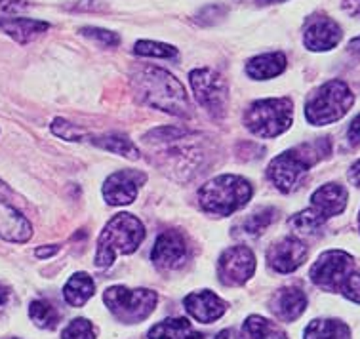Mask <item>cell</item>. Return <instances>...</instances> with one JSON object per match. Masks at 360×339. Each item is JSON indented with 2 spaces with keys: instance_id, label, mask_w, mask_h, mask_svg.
Here are the masks:
<instances>
[{
  "instance_id": "obj_1",
  "label": "cell",
  "mask_w": 360,
  "mask_h": 339,
  "mask_svg": "<svg viewBox=\"0 0 360 339\" xmlns=\"http://www.w3.org/2000/svg\"><path fill=\"white\" fill-rule=\"evenodd\" d=\"M134 80V90L145 105L176 117H189L191 107L184 84L160 67H139Z\"/></svg>"
},
{
  "instance_id": "obj_2",
  "label": "cell",
  "mask_w": 360,
  "mask_h": 339,
  "mask_svg": "<svg viewBox=\"0 0 360 339\" xmlns=\"http://www.w3.org/2000/svg\"><path fill=\"white\" fill-rule=\"evenodd\" d=\"M328 155H330L328 137H321V139L292 147L271 160L267 168L269 181L273 183L281 193H292L300 187L302 177L309 170L316 162H321L322 158H326Z\"/></svg>"
},
{
  "instance_id": "obj_3",
  "label": "cell",
  "mask_w": 360,
  "mask_h": 339,
  "mask_svg": "<svg viewBox=\"0 0 360 339\" xmlns=\"http://www.w3.org/2000/svg\"><path fill=\"white\" fill-rule=\"evenodd\" d=\"M145 238L143 223L136 215L117 214L105 225L98 241L96 265L109 267L118 254H131L139 248Z\"/></svg>"
},
{
  "instance_id": "obj_4",
  "label": "cell",
  "mask_w": 360,
  "mask_h": 339,
  "mask_svg": "<svg viewBox=\"0 0 360 339\" xmlns=\"http://www.w3.org/2000/svg\"><path fill=\"white\" fill-rule=\"evenodd\" d=\"M254 195L248 179L233 174H223L210 179L198 191V203L212 215H231L244 208Z\"/></svg>"
},
{
  "instance_id": "obj_5",
  "label": "cell",
  "mask_w": 360,
  "mask_h": 339,
  "mask_svg": "<svg viewBox=\"0 0 360 339\" xmlns=\"http://www.w3.org/2000/svg\"><path fill=\"white\" fill-rule=\"evenodd\" d=\"M353 103L354 94L343 80H328L307 99L305 118L313 126L334 124L347 115Z\"/></svg>"
},
{
  "instance_id": "obj_6",
  "label": "cell",
  "mask_w": 360,
  "mask_h": 339,
  "mask_svg": "<svg viewBox=\"0 0 360 339\" xmlns=\"http://www.w3.org/2000/svg\"><path fill=\"white\" fill-rule=\"evenodd\" d=\"M294 120V103L288 98L257 99L244 115V124L256 137L271 139L284 134Z\"/></svg>"
},
{
  "instance_id": "obj_7",
  "label": "cell",
  "mask_w": 360,
  "mask_h": 339,
  "mask_svg": "<svg viewBox=\"0 0 360 339\" xmlns=\"http://www.w3.org/2000/svg\"><path fill=\"white\" fill-rule=\"evenodd\" d=\"M103 301L115 319L124 324H139L157 307V294L145 288L131 290L126 286H112L105 290Z\"/></svg>"
},
{
  "instance_id": "obj_8",
  "label": "cell",
  "mask_w": 360,
  "mask_h": 339,
  "mask_svg": "<svg viewBox=\"0 0 360 339\" xmlns=\"http://www.w3.org/2000/svg\"><path fill=\"white\" fill-rule=\"evenodd\" d=\"M191 88L195 91V98L212 117H223L227 98H229V86L227 80L214 69H195L189 75Z\"/></svg>"
},
{
  "instance_id": "obj_9",
  "label": "cell",
  "mask_w": 360,
  "mask_h": 339,
  "mask_svg": "<svg viewBox=\"0 0 360 339\" xmlns=\"http://www.w3.org/2000/svg\"><path fill=\"white\" fill-rule=\"evenodd\" d=\"M353 257L343 250H328L311 267V281L326 292H340L353 271Z\"/></svg>"
},
{
  "instance_id": "obj_10",
  "label": "cell",
  "mask_w": 360,
  "mask_h": 339,
  "mask_svg": "<svg viewBox=\"0 0 360 339\" xmlns=\"http://www.w3.org/2000/svg\"><path fill=\"white\" fill-rule=\"evenodd\" d=\"M256 273V255L248 246L227 248L217 261V276L225 286H243Z\"/></svg>"
},
{
  "instance_id": "obj_11",
  "label": "cell",
  "mask_w": 360,
  "mask_h": 339,
  "mask_svg": "<svg viewBox=\"0 0 360 339\" xmlns=\"http://www.w3.org/2000/svg\"><path fill=\"white\" fill-rule=\"evenodd\" d=\"M147 181V176L139 170H120L105 179L103 198L109 206H126L138 196L139 187Z\"/></svg>"
},
{
  "instance_id": "obj_12",
  "label": "cell",
  "mask_w": 360,
  "mask_h": 339,
  "mask_svg": "<svg viewBox=\"0 0 360 339\" xmlns=\"http://www.w3.org/2000/svg\"><path fill=\"white\" fill-rule=\"evenodd\" d=\"M189 257V246L185 236L179 231H164L160 233L151 250V261L160 271L179 269Z\"/></svg>"
},
{
  "instance_id": "obj_13",
  "label": "cell",
  "mask_w": 360,
  "mask_h": 339,
  "mask_svg": "<svg viewBox=\"0 0 360 339\" xmlns=\"http://www.w3.org/2000/svg\"><path fill=\"white\" fill-rule=\"evenodd\" d=\"M343 31L338 21L326 15H319L309 20L303 31V44L311 52H328L341 42Z\"/></svg>"
},
{
  "instance_id": "obj_14",
  "label": "cell",
  "mask_w": 360,
  "mask_h": 339,
  "mask_svg": "<svg viewBox=\"0 0 360 339\" xmlns=\"http://www.w3.org/2000/svg\"><path fill=\"white\" fill-rule=\"evenodd\" d=\"M307 260V246L295 236H286L275 242L267 252V261L276 273H294Z\"/></svg>"
},
{
  "instance_id": "obj_15",
  "label": "cell",
  "mask_w": 360,
  "mask_h": 339,
  "mask_svg": "<svg viewBox=\"0 0 360 339\" xmlns=\"http://www.w3.org/2000/svg\"><path fill=\"white\" fill-rule=\"evenodd\" d=\"M184 305L187 309V313L193 316L198 322L202 324H212L216 322L217 319H221L225 311H227V305L225 301L216 295L210 290H200V292H193L184 300Z\"/></svg>"
},
{
  "instance_id": "obj_16",
  "label": "cell",
  "mask_w": 360,
  "mask_h": 339,
  "mask_svg": "<svg viewBox=\"0 0 360 339\" xmlns=\"http://www.w3.org/2000/svg\"><path fill=\"white\" fill-rule=\"evenodd\" d=\"M305 309H307V295L297 286L282 288L271 300V311L282 322H294L305 313Z\"/></svg>"
},
{
  "instance_id": "obj_17",
  "label": "cell",
  "mask_w": 360,
  "mask_h": 339,
  "mask_svg": "<svg viewBox=\"0 0 360 339\" xmlns=\"http://www.w3.org/2000/svg\"><path fill=\"white\" fill-rule=\"evenodd\" d=\"M349 193L347 189L340 185V183H326L319 189L314 191L311 196V206H313L321 215L326 219L340 215L347 208Z\"/></svg>"
},
{
  "instance_id": "obj_18",
  "label": "cell",
  "mask_w": 360,
  "mask_h": 339,
  "mask_svg": "<svg viewBox=\"0 0 360 339\" xmlns=\"http://www.w3.org/2000/svg\"><path fill=\"white\" fill-rule=\"evenodd\" d=\"M33 235V227L18 210L0 200V238L8 242H27Z\"/></svg>"
},
{
  "instance_id": "obj_19",
  "label": "cell",
  "mask_w": 360,
  "mask_h": 339,
  "mask_svg": "<svg viewBox=\"0 0 360 339\" xmlns=\"http://www.w3.org/2000/svg\"><path fill=\"white\" fill-rule=\"evenodd\" d=\"M286 71V56L282 52L263 53L246 63V75L254 80L275 79Z\"/></svg>"
},
{
  "instance_id": "obj_20",
  "label": "cell",
  "mask_w": 360,
  "mask_h": 339,
  "mask_svg": "<svg viewBox=\"0 0 360 339\" xmlns=\"http://www.w3.org/2000/svg\"><path fill=\"white\" fill-rule=\"evenodd\" d=\"M46 21L40 20H29V18H6L0 20V29L6 34H10L13 40L18 42H29V40L37 39L39 34L48 31Z\"/></svg>"
},
{
  "instance_id": "obj_21",
  "label": "cell",
  "mask_w": 360,
  "mask_h": 339,
  "mask_svg": "<svg viewBox=\"0 0 360 339\" xmlns=\"http://www.w3.org/2000/svg\"><path fill=\"white\" fill-rule=\"evenodd\" d=\"M149 339H204L187 319H168L149 330Z\"/></svg>"
},
{
  "instance_id": "obj_22",
  "label": "cell",
  "mask_w": 360,
  "mask_h": 339,
  "mask_svg": "<svg viewBox=\"0 0 360 339\" xmlns=\"http://www.w3.org/2000/svg\"><path fill=\"white\" fill-rule=\"evenodd\" d=\"M303 339H351V330L345 322L335 319H321L309 322Z\"/></svg>"
},
{
  "instance_id": "obj_23",
  "label": "cell",
  "mask_w": 360,
  "mask_h": 339,
  "mask_svg": "<svg viewBox=\"0 0 360 339\" xmlns=\"http://www.w3.org/2000/svg\"><path fill=\"white\" fill-rule=\"evenodd\" d=\"M96 290L92 276L86 273L72 274L69 282L63 288V298L71 307H84L86 301L90 300Z\"/></svg>"
},
{
  "instance_id": "obj_24",
  "label": "cell",
  "mask_w": 360,
  "mask_h": 339,
  "mask_svg": "<svg viewBox=\"0 0 360 339\" xmlns=\"http://www.w3.org/2000/svg\"><path fill=\"white\" fill-rule=\"evenodd\" d=\"M244 330L252 339H288V335L276 326L275 322L252 314L244 322Z\"/></svg>"
},
{
  "instance_id": "obj_25",
  "label": "cell",
  "mask_w": 360,
  "mask_h": 339,
  "mask_svg": "<svg viewBox=\"0 0 360 339\" xmlns=\"http://www.w3.org/2000/svg\"><path fill=\"white\" fill-rule=\"evenodd\" d=\"M94 143L101 147V149L109 151V153H115V155H120V157L131 158V160H136L139 158V151L136 145L131 143L130 139L124 136H117V134H112V136H101L92 139Z\"/></svg>"
},
{
  "instance_id": "obj_26",
  "label": "cell",
  "mask_w": 360,
  "mask_h": 339,
  "mask_svg": "<svg viewBox=\"0 0 360 339\" xmlns=\"http://www.w3.org/2000/svg\"><path fill=\"white\" fill-rule=\"evenodd\" d=\"M276 219V210L267 206V208L256 210L254 214H250L243 223H240V229H243V235L248 236H259L263 235L269 229V225Z\"/></svg>"
},
{
  "instance_id": "obj_27",
  "label": "cell",
  "mask_w": 360,
  "mask_h": 339,
  "mask_svg": "<svg viewBox=\"0 0 360 339\" xmlns=\"http://www.w3.org/2000/svg\"><path fill=\"white\" fill-rule=\"evenodd\" d=\"M324 223H326V217L319 214L313 206H309L307 210H303L300 214L290 217V227L294 229L295 233H300V235H313Z\"/></svg>"
},
{
  "instance_id": "obj_28",
  "label": "cell",
  "mask_w": 360,
  "mask_h": 339,
  "mask_svg": "<svg viewBox=\"0 0 360 339\" xmlns=\"http://www.w3.org/2000/svg\"><path fill=\"white\" fill-rule=\"evenodd\" d=\"M29 316L34 324L44 330H52L58 326L59 311L46 300H37L29 307Z\"/></svg>"
},
{
  "instance_id": "obj_29",
  "label": "cell",
  "mask_w": 360,
  "mask_h": 339,
  "mask_svg": "<svg viewBox=\"0 0 360 339\" xmlns=\"http://www.w3.org/2000/svg\"><path fill=\"white\" fill-rule=\"evenodd\" d=\"M134 52L138 56H145V58H160V59H172L177 58L179 52L177 48L164 42H157V40H139L134 46Z\"/></svg>"
},
{
  "instance_id": "obj_30",
  "label": "cell",
  "mask_w": 360,
  "mask_h": 339,
  "mask_svg": "<svg viewBox=\"0 0 360 339\" xmlns=\"http://www.w3.org/2000/svg\"><path fill=\"white\" fill-rule=\"evenodd\" d=\"M61 339H96V330L90 320L75 319L61 332Z\"/></svg>"
},
{
  "instance_id": "obj_31",
  "label": "cell",
  "mask_w": 360,
  "mask_h": 339,
  "mask_svg": "<svg viewBox=\"0 0 360 339\" xmlns=\"http://www.w3.org/2000/svg\"><path fill=\"white\" fill-rule=\"evenodd\" d=\"M52 132L56 136H59L61 139H67V141H82L88 134L86 130L79 128V126L71 124V122H67L63 118H56L52 124Z\"/></svg>"
},
{
  "instance_id": "obj_32",
  "label": "cell",
  "mask_w": 360,
  "mask_h": 339,
  "mask_svg": "<svg viewBox=\"0 0 360 339\" xmlns=\"http://www.w3.org/2000/svg\"><path fill=\"white\" fill-rule=\"evenodd\" d=\"M82 34L90 37L94 40H99L105 46H117L120 44V37L112 31H105V29H98V27H84Z\"/></svg>"
},
{
  "instance_id": "obj_33",
  "label": "cell",
  "mask_w": 360,
  "mask_h": 339,
  "mask_svg": "<svg viewBox=\"0 0 360 339\" xmlns=\"http://www.w3.org/2000/svg\"><path fill=\"white\" fill-rule=\"evenodd\" d=\"M341 294L353 303H360V273H351L341 284Z\"/></svg>"
},
{
  "instance_id": "obj_34",
  "label": "cell",
  "mask_w": 360,
  "mask_h": 339,
  "mask_svg": "<svg viewBox=\"0 0 360 339\" xmlns=\"http://www.w3.org/2000/svg\"><path fill=\"white\" fill-rule=\"evenodd\" d=\"M29 6L27 0H0V8L8 13H18Z\"/></svg>"
},
{
  "instance_id": "obj_35",
  "label": "cell",
  "mask_w": 360,
  "mask_h": 339,
  "mask_svg": "<svg viewBox=\"0 0 360 339\" xmlns=\"http://www.w3.org/2000/svg\"><path fill=\"white\" fill-rule=\"evenodd\" d=\"M347 139L351 145H360V115L349 126Z\"/></svg>"
},
{
  "instance_id": "obj_36",
  "label": "cell",
  "mask_w": 360,
  "mask_h": 339,
  "mask_svg": "<svg viewBox=\"0 0 360 339\" xmlns=\"http://www.w3.org/2000/svg\"><path fill=\"white\" fill-rule=\"evenodd\" d=\"M347 176H349V181L353 183V185H356V187H360V160H356V162L351 166Z\"/></svg>"
},
{
  "instance_id": "obj_37",
  "label": "cell",
  "mask_w": 360,
  "mask_h": 339,
  "mask_svg": "<svg viewBox=\"0 0 360 339\" xmlns=\"http://www.w3.org/2000/svg\"><path fill=\"white\" fill-rule=\"evenodd\" d=\"M343 8H345V12H349L354 18H360V0H345Z\"/></svg>"
},
{
  "instance_id": "obj_38",
  "label": "cell",
  "mask_w": 360,
  "mask_h": 339,
  "mask_svg": "<svg viewBox=\"0 0 360 339\" xmlns=\"http://www.w3.org/2000/svg\"><path fill=\"white\" fill-rule=\"evenodd\" d=\"M8 298H10V290H8V288L4 286V284H0V307L6 303Z\"/></svg>"
},
{
  "instance_id": "obj_39",
  "label": "cell",
  "mask_w": 360,
  "mask_h": 339,
  "mask_svg": "<svg viewBox=\"0 0 360 339\" xmlns=\"http://www.w3.org/2000/svg\"><path fill=\"white\" fill-rule=\"evenodd\" d=\"M58 252V246H53V248H39L37 250V255L39 257H48V255H52Z\"/></svg>"
},
{
  "instance_id": "obj_40",
  "label": "cell",
  "mask_w": 360,
  "mask_h": 339,
  "mask_svg": "<svg viewBox=\"0 0 360 339\" xmlns=\"http://www.w3.org/2000/svg\"><path fill=\"white\" fill-rule=\"evenodd\" d=\"M349 50L360 56V37H356V39H353L351 42H349Z\"/></svg>"
},
{
  "instance_id": "obj_41",
  "label": "cell",
  "mask_w": 360,
  "mask_h": 339,
  "mask_svg": "<svg viewBox=\"0 0 360 339\" xmlns=\"http://www.w3.org/2000/svg\"><path fill=\"white\" fill-rule=\"evenodd\" d=\"M216 339H233V333H231L229 330H223V332L219 333Z\"/></svg>"
},
{
  "instance_id": "obj_42",
  "label": "cell",
  "mask_w": 360,
  "mask_h": 339,
  "mask_svg": "<svg viewBox=\"0 0 360 339\" xmlns=\"http://www.w3.org/2000/svg\"><path fill=\"white\" fill-rule=\"evenodd\" d=\"M263 2H269V4H273V2H286V0H263Z\"/></svg>"
},
{
  "instance_id": "obj_43",
  "label": "cell",
  "mask_w": 360,
  "mask_h": 339,
  "mask_svg": "<svg viewBox=\"0 0 360 339\" xmlns=\"http://www.w3.org/2000/svg\"><path fill=\"white\" fill-rule=\"evenodd\" d=\"M359 222H360V215H359Z\"/></svg>"
}]
</instances>
